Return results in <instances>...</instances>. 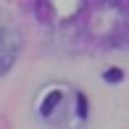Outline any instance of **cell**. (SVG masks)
I'll list each match as a JSON object with an SVG mask.
<instances>
[{"label": "cell", "mask_w": 129, "mask_h": 129, "mask_svg": "<svg viewBox=\"0 0 129 129\" xmlns=\"http://www.w3.org/2000/svg\"><path fill=\"white\" fill-rule=\"evenodd\" d=\"M21 53V34L5 16H0V77L13 69Z\"/></svg>", "instance_id": "2"}, {"label": "cell", "mask_w": 129, "mask_h": 129, "mask_svg": "<svg viewBox=\"0 0 129 129\" xmlns=\"http://www.w3.org/2000/svg\"><path fill=\"white\" fill-rule=\"evenodd\" d=\"M32 113L48 129H84L87 98L69 82H48L32 98Z\"/></svg>", "instance_id": "1"}]
</instances>
